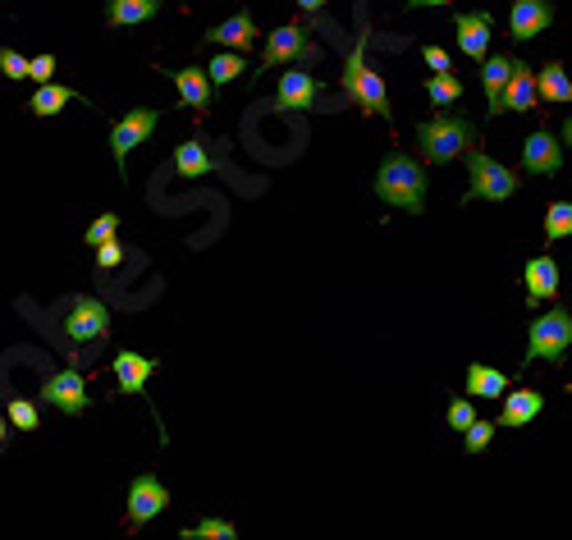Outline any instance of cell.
I'll list each match as a JSON object with an SVG mask.
<instances>
[{"mask_svg": "<svg viewBox=\"0 0 572 540\" xmlns=\"http://www.w3.org/2000/svg\"><path fill=\"white\" fill-rule=\"evenodd\" d=\"M476 147V124L458 110H440L435 119L417 124V152L421 165H449L458 156H467Z\"/></svg>", "mask_w": 572, "mask_h": 540, "instance_id": "6da1fadb", "label": "cell"}, {"mask_svg": "<svg viewBox=\"0 0 572 540\" xmlns=\"http://www.w3.org/2000/svg\"><path fill=\"white\" fill-rule=\"evenodd\" d=\"M376 197L385 206L408 211V216H421L426 211V170H421V161H412L403 152H389L376 170Z\"/></svg>", "mask_w": 572, "mask_h": 540, "instance_id": "7a4b0ae2", "label": "cell"}, {"mask_svg": "<svg viewBox=\"0 0 572 540\" xmlns=\"http://www.w3.org/2000/svg\"><path fill=\"white\" fill-rule=\"evenodd\" d=\"M339 92H344L353 106H362L367 115L380 119H394V106H389V92H385V78L367 65V33L357 37L353 55L344 60V74H339Z\"/></svg>", "mask_w": 572, "mask_h": 540, "instance_id": "3957f363", "label": "cell"}, {"mask_svg": "<svg viewBox=\"0 0 572 540\" xmlns=\"http://www.w3.org/2000/svg\"><path fill=\"white\" fill-rule=\"evenodd\" d=\"M467 170H472V179H467L463 202H476V197H481V202H508V197L522 188L518 174L508 170V165H499L495 156L481 147V142L467 152Z\"/></svg>", "mask_w": 572, "mask_h": 540, "instance_id": "277c9868", "label": "cell"}, {"mask_svg": "<svg viewBox=\"0 0 572 540\" xmlns=\"http://www.w3.org/2000/svg\"><path fill=\"white\" fill-rule=\"evenodd\" d=\"M568 353H572V312L568 307H550L527 330V362H554L559 367Z\"/></svg>", "mask_w": 572, "mask_h": 540, "instance_id": "5b68a950", "label": "cell"}, {"mask_svg": "<svg viewBox=\"0 0 572 540\" xmlns=\"http://www.w3.org/2000/svg\"><path fill=\"white\" fill-rule=\"evenodd\" d=\"M316 60H321V46L307 37L303 23H280V28L266 37L257 74H266V69H275V65H303L307 69V65H316Z\"/></svg>", "mask_w": 572, "mask_h": 540, "instance_id": "8992f818", "label": "cell"}, {"mask_svg": "<svg viewBox=\"0 0 572 540\" xmlns=\"http://www.w3.org/2000/svg\"><path fill=\"white\" fill-rule=\"evenodd\" d=\"M165 508H170V490H165V481L156 472H138L129 481V513H124V527L138 531L147 527L152 518H161Z\"/></svg>", "mask_w": 572, "mask_h": 540, "instance_id": "52a82bcc", "label": "cell"}, {"mask_svg": "<svg viewBox=\"0 0 572 540\" xmlns=\"http://www.w3.org/2000/svg\"><path fill=\"white\" fill-rule=\"evenodd\" d=\"M156 124H161V110H156V106H138V110H129L124 119H115V124H110V156H115L119 170L129 165L133 147H142V142L152 138Z\"/></svg>", "mask_w": 572, "mask_h": 540, "instance_id": "ba28073f", "label": "cell"}, {"mask_svg": "<svg viewBox=\"0 0 572 540\" xmlns=\"http://www.w3.org/2000/svg\"><path fill=\"white\" fill-rule=\"evenodd\" d=\"M65 335L74 339V344H92V339H106V335H110V307L101 303V298H87V293H78L74 303H69Z\"/></svg>", "mask_w": 572, "mask_h": 540, "instance_id": "9c48e42d", "label": "cell"}, {"mask_svg": "<svg viewBox=\"0 0 572 540\" xmlns=\"http://www.w3.org/2000/svg\"><path fill=\"white\" fill-rule=\"evenodd\" d=\"M42 403H51L55 412H65V417H83L87 412V380L78 376L74 367H65V371H55V376H46V385H42V394H37Z\"/></svg>", "mask_w": 572, "mask_h": 540, "instance_id": "30bf717a", "label": "cell"}, {"mask_svg": "<svg viewBox=\"0 0 572 540\" xmlns=\"http://www.w3.org/2000/svg\"><path fill=\"white\" fill-rule=\"evenodd\" d=\"M550 23H554L550 0H513V10H508V42H531Z\"/></svg>", "mask_w": 572, "mask_h": 540, "instance_id": "8fae6325", "label": "cell"}, {"mask_svg": "<svg viewBox=\"0 0 572 540\" xmlns=\"http://www.w3.org/2000/svg\"><path fill=\"white\" fill-rule=\"evenodd\" d=\"M522 170L527 174H559L563 170V142L554 138L550 129H536L527 133V142H522Z\"/></svg>", "mask_w": 572, "mask_h": 540, "instance_id": "7c38bea8", "label": "cell"}, {"mask_svg": "<svg viewBox=\"0 0 572 540\" xmlns=\"http://www.w3.org/2000/svg\"><path fill=\"white\" fill-rule=\"evenodd\" d=\"M321 92L325 87L307 69H289L280 78V92H275V110H316L321 106Z\"/></svg>", "mask_w": 572, "mask_h": 540, "instance_id": "4fadbf2b", "label": "cell"}, {"mask_svg": "<svg viewBox=\"0 0 572 540\" xmlns=\"http://www.w3.org/2000/svg\"><path fill=\"white\" fill-rule=\"evenodd\" d=\"M454 33H458V51H463L467 60H486V55H490V33H495V19H490L486 10L458 14Z\"/></svg>", "mask_w": 572, "mask_h": 540, "instance_id": "5bb4252c", "label": "cell"}, {"mask_svg": "<svg viewBox=\"0 0 572 540\" xmlns=\"http://www.w3.org/2000/svg\"><path fill=\"white\" fill-rule=\"evenodd\" d=\"M536 69L527 65V60H513V69H508V83L504 92H499V110H518V115H527V110H536Z\"/></svg>", "mask_w": 572, "mask_h": 540, "instance_id": "9a60e30c", "label": "cell"}, {"mask_svg": "<svg viewBox=\"0 0 572 540\" xmlns=\"http://www.w3.org/2000/svg\"><path fill=\"white\" fill-rule=\"evenodd\" d=\"M522 280H527V307H545L554 303V293H559V261L545 252V257H531L527 270H522Z\"/></svg>", "mask_w": 572, "mask_h": 540, "instance_id": "2e32d148", "label": "cell"}, {"mask_svg": "<svg viewBox=\"0 0 572 540\" xmlns=\"http://www.w3.org/2000/svg\"><path fill=\"white\" fill-rule=\"evenodd\" d=\"M110 371H115L119 394H142V389H147V380L156 376V357H142V353H115Z\"/></svg>", "mask_w": 572, "mask_h": 540, "instance_id": "e0dca14e", "label": "cell"}, {"mask_svg": "<svg viewBox=\"0 0 572 540\" xmlns=\"http://www.w3.org/2000/svg\"><path fill=\"white\" fill-rule=\"evenodd\" d=\"M174 87H179V97H184V106H193L197 115H206L211 110V101H216V83L206 78V69L197 65H184V69H174Z\"/></svg>", "mask_w": 572, "mask_h": 540, "instance_id": "ac0fdd59", "label": "cell"}, {"mask_svg": "<svg viewBox=\"0 0 572 540\" xmlns=\"http://www.w3.org/2000/svg\"><path fill=\"white\" fill-rule=\"evenodd\" d=\"M202 42L206 46H229V51H248V46L257 42V23H252L248 10H238L229 23H216V28H211Z\"/></svg>", "mask_w": 572, "mask_h": 540, "instance_id": "d6986e66", "label": "cell"}, {"mask_svg": "<svg viewBox=\"0 0 572 540\" xmlns=\"http://www.w3.org/2000/svg\"><path fill=\"white\" fill-rule=\"evenodd\" d=\"M540 412H545V394L540 389H504V417H499V426H527V422H536Z\"/></svg>", "mask_w": 572, "mask_h": 540, "instance_id": "ffe728a7", "label": "cell"}, {"mask_svg": "<svg viewBox=\"0 0 572 540\" xmlns=\"http://www.w3.org/2000/svg\"><path fill=\"white\" fill-rule=\"evenodd\" d=\"M161 14V0H106V23L110 28H133Z\"/></svg>", "mask_w": 572, "mask_h": 540, "instance_id": "44dd1931", "label": "cell"}, {"mask_svg": "<svg viewBox=\"0 0 572 540\" xmlns=\"http://www.w3.org/2000/svg\"><path fill=\"white\" fill-rule=\"evenodd\" d=\"M508 69H513V55H486V65H481V92H486L490 115H504V110H499V92H504V83H508Z\"/></svg>", "mask_w": 572, "mask_h": 540, "instance_id": "7402d4cb", "label": "cell"}, {"mask_svg": "<svg viewBox=\"0 0 572 540\" xmlns=\"http://www.w3.org/2000/svg\"><path fill=\"white\" fill-rule=\"evenodd\" d=\"M536 97L540 101H572V78L563 69V60H545L536 74Z\"/></svg>", "mask_w": 572, "mask_h": 540, "instance_id": "603a6c76", "label": "cell"}, {"mask_svg": "<svg viewBox=\"0 0 572 540\" xmlns=\"http://www.w3.org/2000/svg\"><path fill=\"white\" fill-rule=\"evenodd\" d=\"M504 389H508L504 371L486 367V362H472V367H467V394H472V399H504Z\"/></svg>", "mask_w": 572, "mask_h": 540, "instance_id": "cb8c5ba5", "label": "cell"}, {"mask_svg": "<svg viewBox=\"0 0 572 540\" xmlns=\"http://www.w3.org/2000/svg\"><path fill=\"white\" fill-rule=\"evenodd\" d=\"M69 101H74V87L69 83H42L37 87V97H28V115H37V119L60 115Z\"/></svg>", "mask_w": 572, "mask_h": 540, "instance_id": "d4e9b609", "label": "cell"}, {"mask_svg": "<svg viewBox=\"0 0 572 540\" xmlns=\"http://www.w3.org/2000/svg\"><path fill=\"white\" fill-rule=\"evenodd\" d=\"M174 170H179V174H211V170H220V165H216V156L206 152L202 142L188 138V142L174 147Z\"/></svg>", "mask_w": 572, "mask_h": 540, "instance_id": "484cf974", "label": "cell"}, {"mask_svg": "<svg viewBox=\"0 0 572 540\" xmlns=\"http://www.w3.org/2000/svg\"><path fill=\"white\" fill-rule=\"evenodd\" d=\"M426 97H431L435 110H449L458 97H463V78H458L454 69H444V74H431V78H426Z\"/></svg>", "mask_w": 572, "mask_h": 540, "instance_id": "4316f807", "label": "cell"}, {"mask_svg": "<svg viewBox=\"0 0 572 540\" xmlns=\"http://www.w3.org/2000/svg\"><path fill=\"white\" fill-rule=\"evenodd\" d=\"M243 69H248V60H243V55H238V51H220L216 60L206 65V78H211V83H216V87H225V83H234V78L243 74Z\"/></svg>", "mask_w": 572, "mask_h": 540, "instance_id": "83f0119b", "label": "cell"}, {"mask_svg": "<svg viewBox=\"0 0 572 540\" xmlns=\"http://www.w3.org/2000/svg\"><path fill=\"white\" fill-rule=\"evenodd\" d=\"M568 234H572V202H550V211H545V238L559 243Z\"/></svg>", "mask_w": 572, "mask_h": 540, "instance_id": "f1b7e54d", "label": "cell"}, {"mask_svg": "<svg viewBox=\"0 0 572 540\" xmlns=\"http://www.w3.org/2000/svg\"><path fill=\"white\" fill-rule=\"evenodd\" d=\"M184 540H234L238 536V527L234 522H225V518H202L193 531H179Z\"/></svg>", "mask_w": 572, "mask_h": 540, "instance_id": "f546056e", "label": "cell"}, {"mask_svg": "<svg viewBox=\"0 0 572 540\" xmlns=\"http://www.w3.org/2000/svg\"><path fill=\"white\" fill-rule=\"evenodd\" d=\"M490 440H495V422H481V417L463 431V449H467V454H486Z\"/></svg>", "mask_w": 572, "mask_h": 540, "instance_id": "4dcf8cb0", "label": "cell"}, {"mask_svg": "<svg viewBox=\"0 0 572 540\" xmlns=\"http://www.w3.org/2000/svg\"><path fill=\"white\" fill-rule=\"evenodd\" d=\"M119 234V216L115 211H106V216H97L92 225H87V234H83V243H92V248H101V243H110V238Z\"/></svg>", "mask_w": 572, "mask_h": 540, "instance_id": "1f68e13d", "label": "cell"}, {"mask_svg": "<svg viewBox=\"0 0 572 540\" xmlns=\"http://www.w3.org/2000/svg\"><path fill=\"white\" fill-rule=\"evenodd\" d=\"M10 426L14 431H37V403L33 399H10Z\"/></svg>", "mask_w": 572, "mask_h": 540, "instance_id": "d6a6232c", "label": "cell"}, {"mask_svg": "<svg viewBox=\"0 0 572 540\" xmlns=\"http://www.w3.org/2000/svg\"><path fill=\"white\" fill-rule=\"evenodd\" d=\"M444 422L454 426V431H467V426L476 422V408H472V399H449V408H444Z\"/></svg>", "mask_w": 572, "mask_h": 540, "instance_id": "836d02e7", "label": "cell"}, {"mask_svg": "<svg viewBox=\"0 0 572 540\" xmlns=\"http://www.w3.org/2000/svg\"><path fill=\"white\" fill-rule=\"evenodd\" d=\"M0 74L19 83V78H28V60H23L14 46H0Z\"/></svg>", "mask_w": 572, "mask_h": 540, "instance_id": "e575fe53", "label": "cell"}, {"mask_svg": "<svg viewBox=\"0 0 572 540\" xmlns=\"http://www.w3.org/2000/svg\"><path fill=\"white\" fill-rule=\"evenodd\" d=\"M421 60H426V65L435 69V74H444V69H454V60H449V51H444V46H435V42H426V46H421Z\"/></svg>", "mask_w": 572, "mask_h": 540, "instance_id": "d590c367", "label": "cell"}, {"mask_svg": "<svg viewBox=\"0 0 572 540\" xmlns=\"http://www.w3.org/2000/svg\"><path fill=\"white\" fill-rule=\"evenodd\" d=\"M51 74H55V55H33L28 60V78H37V87L51 83Z\"/></svg>", "mask_w": 572, "mask_h": 540, "instance_id": "8d00e7d4", "label": "cell"}, {"mask_svg": "<svg viewBox=\"0 0 572 540\" xmlns=\"http://www.w3.org/2000/svg\"><path fill=\"white\" fill-rule=\"evenodd\" d=\"M119 261H124V248H119L115 238H110V243H101V248H97V266H101V270H115Z\"/></svg>", "mask_w": 572, "mask_h": 540, "instance_id": "74e56055", "label": "cell"}, {"mask_svg": "<svg viewBox=\"0 0 572 540\" xmlns=\"http://www.w3.org/2000/svg\"><path fill=\"white\" fill-rule=\"evenodd\" d=\"M325 5H330V0H298V10H303V14H321Z\"/></svg>", "mask_w": 572, "mask_h": 540, "instance_id": "f35d334b", "label": "cell"}, {"mask_svg": "<svg viewBox=\"0 0 572 540\" xmlns=\"http://www.w3.org/2000/svg\"><path fill=\"white\" fill-rule=\"evenodd\" d=\"M412 10H431V5H454V0H408Z\"/></svg>", "mask_w": 572, "mask_h": 540, "instance_id": "ab89813d", "label": "cell"}, {"mask_svg": "<svg viewBox=\"0 0 572 540\" xmlns=\"http://www.w3.org/2000/svg\"><path fill=\"white\" fill-rule=\"evenodd\" d=\"M559 133H563V138H559L563 147H572V115H568V119H563V124H559Z\"/></svg>", "mask_w": 572, "mask_h": 540, "instance_id": "60d3db41", "label": "cell"}, {"mask_svg": "<svg viewBox=\"0 0 572 540\" xmlns=\"http://www.w3.org/2000/svg\"><path fill=\"white\" fill-rule=\"evenodd\" d=\"M5 435H10V422H0V444H5Z\"/></svg>", "mask_w": 572, "mask_h": 540, "instance_id": "b9f144b4", "label": "cell"}, {"mask_svg": "<svg viewBox=\"0 0 572 540\" xmlns=\"http://www.w3.org/2000/svg\"><path fill=\"white\" fill-rule=\"evenodd\" d=\"M568 312H572V303H568Z\"/></svg>", "mask_w": 572, "mask_h": 540, "instance_id": "7bdbcfd3", "label": "cell"}, {"mask_svg": "<svg viewBox=\"0 0 572 540\" xmlns=\"http://www.w3.org/2000/svg\"><path fill=\"white\" fill-rule=\"evenodd\" d=\"M568 389H572V385H568Z\"/></svg>", "mask_w": 572, "mask_h": 540, "instance_id": "ee69618b", "label": "cell"}]
</instances>
